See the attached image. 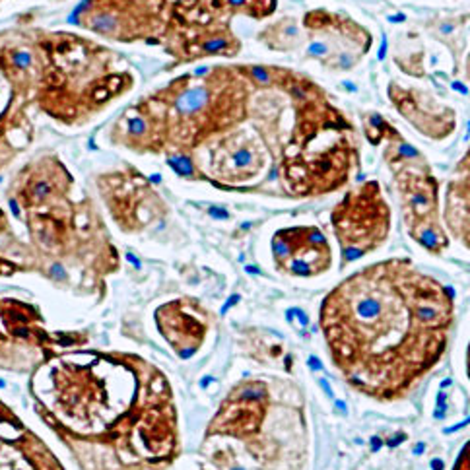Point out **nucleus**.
I'll use <instances>...</instances> for the list:
<instances>
[{"label": "nucleus", "mask_w": 470, "mask_h": 470, "mask_svg": "<svg viewBox=\"0 0 470 470\" xmlns=\"http://www.w3.org/2000/svg\"><path fill=\"white\" fill-rule=\"evenodd\" d=\"M144 99L160 119L163 156L195 154L249 123L253 84L243 64H216L177 76Z\"/></svg>", "instance_id": "39448f33"}, {"label": "nucleus", "mask_w": 470, "mask_h": 470, "mask_svg": "<svg viewBox=\"0 0 470 470\" xmlns=\"http://www.w3.org/2000/svg\"><path fill=\"white\" fill-rule=\"evenodd\" d=\"M362 133L371 146L381 148L408 237L429 255H443L451 237L441 218L439 179L427 158L377 111L362 113Z\"/></svg>", "instance_id": "0eeeda50"}, {"label": "nucleus", "mask_w": 470, "mask_h": 470, "mask_svg": "<svg viewBox=\"0 0 470 470\" xmlns=\"http://www.w3.org/2000/svg\"><path fill=\"white\" fill-rule=\"evenodd\" d=\"M305 33L303 57L328 72H350L369 54L373 35L346 12L315 8L302 18Z\"/></svg>", "instance_id": "ddd939ff"}, {"label": "nucleus", "mask_w": 470, "mask_h": 470, "mask_svg": "<svg viewBox=\"0 0 470 470\" xmlns=\"http://www.w3.org/2000/svg\"><path fill=\"white\" fill-rule=\"evenodd\" d=\"M154 321L171 350L181 360H191L204 346L212 327V313L195 297H179L160 305Z\"/></svg>", "instance_id": "6ab92c4d"}, {"label": "nucleus", "mask_w": 470, "mask_h": 470, "mask_svg": "<svg viewBox=\"0 0 470 470\" xmlns=\"http://www.w3.org/2000/svg\"><path fill=\"white\" fill-rule=\"evenodd\" d=\"M309 447L302 390L265 377L235 383L202 437L208 461L220 470H303Z\"/></svg>", "instance_id": "20e7f679"}, {"label": "nucleus", "mask_w": 470, "mask_h": 470, "mask_svg": "<svg viewBox=\"0 0 470 470\" xmlns=\"http://www.w3.org/2000/svg\"><path fill=\"white\" fill-rule=\"evenodd\" d=\"M16 128H18L16 117L10 121H6V119L0 121V169L6 167L10 161L18 156V146L10 138V133Z\"/></svg>", "instance_id": "393cba45"}, {"label": "nucleus", "mask_w": 470, "mask_h": 470, "mask_svg": "<svg viewBox=\"0 0 470 470\" xmlns=\"http://www.w3.org/2000/svg\"><path fill=\"white\" fill-rule=\"evenodd\" d=\"M49 68L35 101L61 123H86L133 88L128 70L115 68V53L70 33H49Z\"/></svg>", "instance_id": "423d86ee"}, {"label": "nucleus", "mask_w": 470, "mask_h": 470, "mask_svg": "<svg viewBox=\"0 0 470 470\" xmlns=\"http://www.w3.org/2000/svg\"><path fill=\"white\" fill-rule=\"evenodd\" d=\"M464 70H466V78H468V82H470V53H468V57H466V64H464Z\"/></svg>", "instance_id": "cd10ccee"}, {"label": "nucleus", "mask_w": 470, "mask_h": 470, "mask_svg": "<svg viewBox=\"0 0 470 470\" xmlns=\"http://www.w3.org/2000/svg\"><path fill=\"white\" fill-rule=\"evenodd\" d=\"M173 0H82L70 22L117 43L160 45Z\"/></svg>", "instance_id": "9b49d317"}, {"label": "nucleus", "mask_w": 470, "mask_h": 470, "mask_svg": "<svg viewBox=\"0 0 470 470\" xmlns=\"http://www.w3.org/2000/svg\"><path fill=\"white\" fill-rule=\"evenodd\" d=\"M200 6L214 18L231 22L233 18H251L262 22L274 16L278 0H198Z\"/></svg>", "instance_id": "5701e85b"}, {"label": "nucleus", "mask_w": 470, "mask_h": 470, "mask_svg": "<svg viewBox=\"0 0 470 470\" xmlns=\"http://www.w3.org/2000/svg\"><path fill=\"white\" fill-rule=\"evenodd\" d=\"M72 177L64 163L54 156H43L18 173L8 191V202L14 214L22 218L27 212L66 204Z\"/></svg>", "instance_id": "f3484780"}, {"label": "nucleus", "mask_w": 470, "mask_h": 470, "mask_svg": "<svg viewBox=\"0 0 470 470\" xmlns=\"http://www.w3.org/2000/svg\"><path fill=\"white\" fill-rule=\"evenodd\" d=\"M441 218L449 237L470 251V144L447 181Z\"/></svg>", "instance_id": "4be33fe9"}, {"label": "nucleus", "mask_w": 470, "mask_h": 470, "mask_svg": "<svg viewBox=\"0 0 470 470\" xmlns=\"http://www.w3.org/2000/svg\"><path fill=\"white\" fill-rule=\"evenodd\" d=\"M253 84L249 124L272 158L278 195L293 200L342 191L360 171L355 124L307 74L276 64H243Z\"/></svg>", "instance_id": "7ed1b4c3"}, {"label": "nucleus", "mask_w": 470, "mask_h": 470, "mask_svg": "<svg viewBox=\"0 0 470 470\" xmlns=\"http://www.w3.org/2000/svg\"><path fill=\"white\" fill-rule=\"evenodd\" d=\"M0 470H66L43 437L0 400Z\"/></svg>", "instance_id": "a211bd4d"}, {"label": "nucleus", "mask_w": 470, "mask_h": 470, "mask_svg": "<svg viewBox=\"0 0 470 470\" xmlns=\"http://www.w3.org/2000/svg\"><path fill=\"white\" fill-rule=\"evenodd\" d=\"M257 41L274 53H295L303 49L305 33L302 24L293 16H282L274 24L266 26L257 33Z\"/></svg>", "instance_id": "b1692460"}, {"label": "nucleus", "mask_w": 470, "mask_h": 470, "mask_svg": "<svg viewBox=\"0 0 470 470\" xmlns=\"http://www.w3.org/2000/svg\"><path fill=\"white\" fill-rule=\"evenodd\" d=\"M111 140L136 154L163 156L165 142L160 119L152 111L146 99H138L128 105L111 128Z\"/></svg>", "instance_id": "412c9836"}, {"label": "nucleus", "mask_w": 470, "mask_h": 470, "mask_svg": "<svg viewBox=\"0 0 470 470\" xmlns=\"http://www.w3.org/2000/svg\"><path fill=\"white\" fill-rule=\"evenodd\" d=\"M387 98L406 123L427 140L443 142L457 130V113L426 89L404 88L397 82L387 86Z\"/></svg>", "instance_id": "aec40b11"}, {"label": "nucleus", "mask_w": 470, "mask_h": 470, "mask_svg": "<svg viewBox=\"0 0 470 470\" xmlns=\"http://www.w3.org/2000/svg\"><path fill=\"white\" fill-rule=\"evenodd\" d=\"M270 253L276 270L290 278H319L334 265L328 237L311 223L280 228L272 235Z\"/></svg>", "instance_id": "2eb2a0df"}, {"label": "nucleus", "mask_w": 470, "mask_h": 470, "mask_svg": "<svg viewBox=\"0 0 470 470\" xmlns=\"http://www.w3.org/2000/svg\"><path fill=\"white\" fill-rule=\"evenodd\" d=\"M200 181L230 193H270L272 158L251 124L218 136L193 154Z\"/></svg>", "instance_id": "6e6552de"}, {"label": "nucleus", "mask_w": 470, "mask_h": 470, "mask_svg": "<svg viewBox=\"0 0 470 470\" xmlns=\"http://www.w3.org/2000/svg\"><path fill=\"white\" fill-rule=\"evenodd\" d=\"M98 186L111 218L126 233L144 231L169 214L167 202L150 179L133 167L99 177Z\"/></svg>", "instance_id": "4468645a"}, {"label": "nucleus", "mask_w": 470, "mask_h": 470, "mask_svg": "<svg viewBox=\"0 0 470 470\" xmlns=\"http://www.w3.org/2000/svg\"><path fill=\"white\" fill-rule=\"evenodd\" d=\"M29 397L80 470H171L181 459L173 387L142 355L62 350L29 375Z\"/></svg>", "instance_id": "f257e3e1"}, {"label": "nucleus", "mask_w": 470, "mask_h": 470, "mask_svg": "<svg viewBox=\"0 0 470 470\" xmlns=\"http://www.w3.org/2000/svg\"><path fill=\"white\" fill-rule=\"evenodd\" d=\"M451 470H470V441L461 447V451L457 455V459L453 462Z\"/></svg>", "instance_id": "a878e982"}, {"label": "nucleus", "mask_w": 470, "mask_h": 470, "mask_svg": "<svg viewBox=\"0 0 470 470\" xmlns=\"http://www.w3.org/2000/svg\"><path fill=\"white\" fill-rule=\"evenodd\" d=\"M455 295L410 258L377 260L323 297L319 327L348 387L377 402L406 399L443 360Z\"/></svg>", "instance_id": "f03ea898"}, {"label": "nucleus", "mask_w": 470, "mask_h": 470, "mask_svg": "<svg viewBox=\"0 0 470 470\" xmlns=\"http://www.w3.org/2000/svg\"><path fill=\"white\" fill-rule=\"evenodd\" d=\"M160 45L175 59V64L218 57L235 59L243 47L231 29V22L214 18L198 0H173L171 18Z\"/></svg>", "instance_id": "f8f14e48"}, {"label": "nucleus", "mask_w": 470, "mask_h": 470, "mask_svg": "<svg viewBox=\"0 0 470 470\" xmlns=\"http://www.w3.org/2000/svg\"><path fill=\"white\" fill-rule=\"evenodd\" d=\"M466 377L470 381V342H468V348H466Z\"/></svg>", "instance_id": "bb28decb"}, {"label": "nucleus", "mask_w": 470, "mask_h": 470, "mask_svg": "<svg viewBox=\"0 0 470 470\" xmlns=\"http://www.w3.org/2000/svg\"><path fill=\"white\" fill-rule=\"evenodd\" d=\"M330 228L342 266L379 251L392 230V210L381 183L367 179L348 189L330 210Z\"/></svg>", "instance_id": "9d476101"}, {"label": "nucleus", "mask_w": 470, "mask_h": 470, "mask_svg": "<svg viewBox=\"0 0 470 470\" xmlns=\"http://www.w3.org/2000/svg\"><path fill=\"white\" fill-rule=\"evenodd\" d=\"M47 35L41 29L0 35V72L18 98H35L41 89L49 68Z\"/></svg>", "instance_id": "dca6fc26"}, {"label": "nucleus", "mask_w": 470, "mask_h": 470, "mask_svg": "<svg viewBox=\"0 0 470 470\" xmlns=\"http://www.w3.org/2000/svg\"><path fill=\"white\" fill-rule=\"evenodd\" d=\"M88 336L49 330L35 305L0 297V369L31 375L62 350L84 348Z\"/></svg>", "instance_id": "1a4fd4ad"}]
</instances>
